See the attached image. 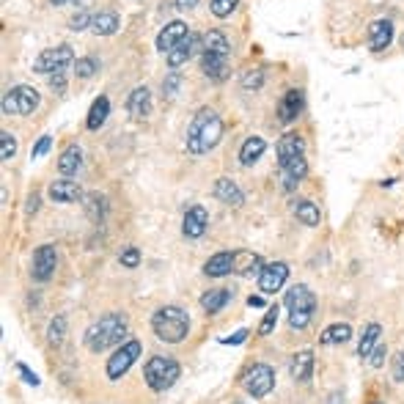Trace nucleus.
<instances>
[{"instance_id":"obj_1","label":"nucleus","mask_w":404,"mask_h":404,"mask_svg":"<svg viewBox=\"0 0 404 404\" xmlns=\"http://www.w3.org/2000/svg\"><path fill=\"white\" fill-rule=\"evenodd\" d=\"M223 138V121L215 110L209 107H201L193 121L187 126V138H184V146L190 154H206L212 152Z\"/></svg>"},{"instance_id":"obj_2","label":"nucleus","mask_w":404,"mask_h":404,"mask_svg":"<svg viewBox=\"0 0 404 404\" xmlns=\"http://www.w3.org/2000/svg\"><path fill=\"white\" fill-rule=\"evenodd\" d=\"M126 335V316L124 314H105L102 319H97L91 328L85 330L83 341L91 352H105L116 344H121V338Z\"/></svg>"},{"instance_id":"obj_3","label":"nucleus","mask_w":404,"mask_h":404,"mask_svg":"<svg viewBox=\"0 0 404 404\" xmlns=\"http://www.w3.org/2000/svg\"><path fill=\"white\" fill-rule=\"evenodd\" d=\"M152 330L154 335L165 344H182L190 333V316L184 308L179 305H162L157 308L152 316Z\"/></svg>"},{"instance_id":"obj_4","label":"nucleus","mask_w":404,"mask_h":404,"mask_svg":"<svg viewBox=\"0 0 404 404\" xmlns=\"http://www.w3.org/2000/svg\"><path fill=\"white\" fill-rule=\"evenodd\" d=\"M228 55H231V44L220 30H209L203 36V50H201V66L203 75L212 83H220L228 77Z\"/></svg>"},{"instance_id":"obj_5","label":"nucleus","mask_w":404,"mask_h":404,"mask_svg":"<svg viewBox=\"0 0 404 404\" xmlns=\"http://www.w3.org/2000/svg\"><path fill=\"white\" fill-rule=\"evenodd\" d=\"M286 308H289L292 330H305L314 319V311H316V295L305 283H295L286 292Z\"/></svg>"},{"instance_id":"obj_6","label":"nucleus","mask_w":404,"mask_h":404,"mask_svg":"<svg viewBox=\"0 0 404 404\" xmlns=\"http://www.w3.org/2000/svg\"><path fill=\"white\" fill-rule=\"evenodd\" d=\"M179 374H182L179 363L174 360V357H168V355H154V357H149V363L143 366L146 385L152 388L154 393L168 391V388L179 379Z\"/></svg>"},{"instance_id":"obj_7","label":"nucleus","mask_w":404,"mask_h":404,"mask_svg":"<svg viewBox=\"0 0 404 404\" xmlns=\"http://www.w3.org/2000/svg\"><path fill=\"white\" fill-rule=\"evenodd\" d=\"M42 102V94L33 85H14L3 97V113L6 116H30Z\"/></svg>"},{"instance_id":"obj_8","label":"nucleus","mask_w":404,"mask_h":404,"mask_svg":"<svg viewBox=\"0 0 404 404\" xmlns=\"http://www.w3.org/2000/svg\"><path fill=\"white\" fill-rule=\"evenodd\" d=\"M72 61H75L72 47L58 44V47H50V50H42V55L33 61V72H39V75H66Z\"/></svg>"},{"instance_id":"obj_9","label":"nucleus","mask_w":404,"mask_h":404,"mask_svg":"<svg viewBox=\"0 0 404 404\" xmlns=\"http://www.w3.org/2000/svg\"><path fill=\"white\" fill-rule=\"evenodd\" d=\"M141 352H143V347H141L138 338H129L126 344H121L116 352L107 357V369H105V372H107V379L116 382V379L124 377L126 372L132 369V363L141 357Z\"/></svg>"},{"instance_id":"obj_10","label":"nucleus","mask_w":404,"mask_h":404,"mask_svg":"<svg viewBox=\"0 0 404 404\" xmlns=\"http://www.w3.org/2000/svg\"><path fill=\"white\" fill-rule=\"evenodd\" d=\"M242 388L251 393L253 399H264L275 388V372L267 363H253L242 377Z\"/></svg>"},{"instance_id":"obj_11","label":"nucleus","mask_w":404,"mask_h":404,"mask_svg":"<svg viewBox=\"0 0 404 404\" xmlns=\"http://www.w3.org/2000/svg\"><path fill=\"white\" fill-rule=\"evenodd\" d=\"M55 267H58V253H55V245H42L33 253V278L39 283H47V280L55 275Z\"/></svg>"},{"instance_id":"obj_12","label":"nucleus","mask_w":404,"mask_h":404,"mask_svg":"<svg viewBox=\"0 0 404 404\" xmlns=\"http://www.w3.org/2000/svg\"><path fill=\"white\" fill-rule=\"evenodd\" d=\"M289 278V264L283 261H273L259 273V292L261 295H275L280 286Z\"/></svg>"},{"instance_id":"obj_13","label":"nucleus","mask_w":404,"mask_h":404,"mask_svg":"<svg viewBox=\"0 0 404 404\" xmlns=\"http://www.w3.org/2000/svg\"><path fill=\"white\" fill-rule=\"evenodd\" d=\"M206 226H209V212L203 209L201 203H196V206H190V209L184 212V220H182V234H184V237L198 239V237H203Z\"/></svg>"},{"instance_id":"obj_14","label":"nucleus","mask_w":404,"mask_h":404,"mask_svg":"<svg viewBox=\"0 0 404 404\" xmlns=\"http://www.w3.org/2000/svg\"><path fill=\"white\" fill-rule=\"evenodd\" d=\"M201 44H203V39H198L196 33L184 36V39L179 42L177 47H174V50L165 55V58H168V66H171V69H179V66H182V64H187V61H190L196 52L203 50Z\"/></svg>"},{"instance_id":"obj_15","label":"nucleus","mask_w":404,"mask_h":404,"mask_svg":"<svg viewBox=\"0 0 404 404\" xmlns=\"http://www.w3.org/2000/svg\"><path fill=\"white\" fill-rule=\"evenodd\" d=\"M278 168H280L283 190H295V187L308 177V160H305V154L295 157V160H289L286 165H278Z\"/></svg>"},{"instance_id":"obj_16","label":"nucleus","mask_w":404,"mask_h":404,"mask_svg":"<svg viewBox=\"0 0 404 404\" xmlns=\"http://www.w3.org/2000/svg\"><path fill=\"white\" fill-rule=\"evenodd\" d=\"M184 36H190V30H187V25H184L182 20L168 23V25L160 30V36H157V50L162 52V55H168V52L174 50L179 42L184 39Z\"/></svg>"},{"instance_id":"obj_17","label":"nucleus","mask_w":404,"mask_h":404,"mask_svg":"<svg viewBox=\"0 0 404 404\" xmlns=\"http://www.w3.org/2000/svg\"><path fill=\"white\" fill-rule=\"evenodd\" d=\"M234 270H237V253H231V251L215 253V256L206 259V264H203V273H206L209 278H223V275L234 273Z\"/></svg>"},{"instance_id":"obj_18","label":"nucleus","mask_w":404,"mask_h":404,"mask_svg":"<svg viewBox=\"0 0 404 404\" xmlns=\"http://www.w3.org/2000/svg\"><path fill=\"white\" fill-rule=\"evenodd\" d=\"M303 105H305V97L300 88H289L286 94H283V100L278 105V119L283 124H289V121H295L300 113H303Z\"/></svg>"},{"instance_id":"obj_19","label":"nucleus","mask_w":404,"mask_h":404,"mask_svg":"<svg viewBox=\"0 0 404 404\" xmlns=\"http://www.w3.org/2000/svg\"><path fill=\"white\" fill-rule=\"evenodd\" d=\"M393 42V23L391 20H377L369 25V47L372 52H382Z\"/></svg>"},{"instance_id":"obj_20","label":"nucleus","mask_w":404,"mask_h":404,"mask_svg":"<svg viewBox=\"0 0 404 404\" xmlns=\"http://www.w3.org/2000/svg\"><path fill=\"white\" fill-rule=\"evenodd\" d=\"M126 110H129V116L132 119H146L149 113H152V91L146 88V85H138L132 94H129V100H126Z\"/></svg>"},{"instance_id":"obj_21","label":"nucleus","mask_w":404,"mask_h":404,"mask_svg":"<svg viewBox=\"0 0 404 404\" xmlns=\"http://www.w3.org/2000/svg\"><path fill=\"white\" fill-rule=\"evenodd\" d=\"M215 198L228 203V206H242L245 203V193L239 190V184L234 179H218L215 182Z\"/></svg>"},{"instance_id":"obj_22","label":"nucleus","mask_w":404,"mask_h":404,"mask_svg":"<svg viewBox=\"0 0 404 404\" xmlns=\"http://www.w3.org/2000/svg\"><path fill=\"white\" fill-rule=\"evenodd\" d=\"M50 198L55 203H75L83 193H80V184L72 182V179H55L50 184Z\"/></svg>"},{"instance_id":"obj_23","label":"nucleus","mask_w":404,"mask_h":404,"mask_svg":"<svg viewBox=\"0 0 404 404\" xmlns=\"http://www.w3.org/2000/svg\"><path fill=\"white\" fill-rule=\"evenodd\" d=\"M305 152V141L297 135V132H286L278 141V165H286L289 160L300 157Z\"/></svg>"},{"instance_id":"obj_24","label":"nucleus","mask_w":404,"mask_h":404,"mask_svg":"<svg viewBox=\"0 0 404 404\" xmlns=\"http://www.w3.org/2000/svg\"><path fill=\"white\" fill-rule=\"evenodd\" d=\"M289 372L297 382H308L314 374V352L311 350H300V352L292 355V363H289Z\"/></svg>"},{"instance_id":"obj_25","label":"nucleus","mask_w":404,"mask_h":404,"mask_svg":"<svg viewBox=\"0 0 404 404\" xmlns=\"http://www.w3.org/2000/svg\"><path fill=\"white\" fill-rule=\"evenodd\" d=\"M264 152H267V141L259 138V135H251V138L242 143V149H239V162H242L245 168H251V165H256V162L261 160Z\"/></svg>"},{"instance_id":"obj_26","label":"nucleus","mask_w":404,"mask_h":404,"mask_svg":"<svg viewBox=\"0 0 404 404\" xmlns=\"http://www.w3.org/2000/svg\"><path fill=\"white\" fill-rule=\"evenodd\" d=\"M295 215H297V220L308 228H316L322 223V215H319V206L314 201H308V198H300V201H295Z\"/></svg>"},{"instance_id":"obj_27","label":"nucleus","mask_w":404,"mask_h":404,"mask_svg":"<svg viewBox=\"0 0 404 404\" xmlns=\"http://www.w3.org/2000/svg\"><path fill=\"white\" fill-rule=\"evenodd\" d=\"M119 14L116 11H100V14H94L91 17V30L97 33V36H113L116 30H119Z\"/></svg>"},{"instance_id":"obj_28","label":"nucleus","mask_w":404,"mask_h":404,"mask_svg":"<svg viewBox=\"0 0 404 404\" xmlns=\"http://www.w3.org/2000/svg\"><path fill=\"white\" fill-rule=\"evenodd\" d=\"M228 300H231V292H228V289H209V292L201 295V308L206 314H220L228 305Z\"/></svg>"},{"instance_id":"obj_29","label":"nucleus","mask_w":404,"mask_h":404,"mask_svg":"<svg viewBox=\"0 0 404 404\" xmlns=\"http://www.w3.org/2000/svg\"><path fill=\"white\" fill-rule=\"evenodd\" d=\"M80 162H83V152H80V146L77 143H69L61 157H58V171L64 174V177H69V174H75L77 168H80Z\"/></svg>"},{"instance_id":"obj_30","label":"nucleus","mask_w":404,"mask_h":404,"mask_svg":"<svg viewBox=\"0 0 404 404\" xmlns=\"http://www.w3.org/2000/svg\"><path fill=\"white\" fill-rule=\"evenodd\" d=\"M107 113H110V102L107 97H100V100H94L91 105V110H88V119H85V126L91 129V132H97L105 121H107Z\"/></svg>"},{"instance_id":"obj_31","label":"nucleus","mask_w":404,"mask_h":404,"mask_svg":"<svg viewBox=\"0 0 404 404\" xmlns=\"http://www.w3.org/2000/svg\"><path fill=\"white\" fill-rule=\"evenodd\" d=\"M379 335H382V328H379L377 322L366 325L363 335H360V341H357V355H360V357H369V355L374 352V347L379 344Z\"/></svg>"},{"instance_id":"obj_32","label":"nucleus","mask_w":404,"mask_h":404,"mask_svg":"<svg viewBox=\"0 0 404 404\" xmlns=\"http://www.w3.org/2000/svg\"><path fill=\"white\" fill-rule=\"evenodd\" d=\"M352 338V328L347 325V322H338V325H330L322 335H319V341L322 344H344V341H350Z\"/></svg>"},{"instance_id":"obj_33","label":"nucleus","mask_w":404,"mask_h":404,"mask_svg":"<svg viewBox=\"0 0 404 404\" xmlns=\"http://www.w3.org/2000/svg\"><path fill=\"white\" fill-rule=\"evenodd\" d=\"M264 267H261V259L256 253H237V270L234 273H239V275H256Z\"/></svg>"},{"instance_id":"obj_34","label":"nucleus","mask_w":404,"mask_h":404,"mask_svg":"<svg viewBox=\"0 0 404 404\" xmlns=\"http://www.w3.org/2000/svg\"><path fill=\"white\" fill-rule=\"evenodd\" d=\"M64 335H66V316L58 314L50 322V328H47V338H50L52 347H58V344H64Z\"/></svg>"},{"instance_id":"obj_35","label":"nucleus","mask_w":404,"mask_h":404,"mask_svg":"<svg viewBox=\"0 0 404 404\" xmlns=\"http://www.w3.org/2000/svg\"><path fill=\"white\" fill-rule=\"evenodd\" d=\"M14 154H17V138L3 129L0 132V160L8 162V160H14Z\"/></svg>"},{"instance_id":"obj_36","label":"nucleus","mask_w":404,"mask_h":404,"mask_svg":"<svg viewBox=\"0 0 404 404\" xmlns=\"http://www.w3.org/2000/svg\"><path fill=\"white\" fill-rule=\"evenodd\" d=\"M278 303L270 305L267 308V314H264V319H261V325H259V335H270L273 330H275V325H278Z\"/></svg>"},{"instance_id":"obj_37","label":"nucleus","mask_w":404,"mask_h":404,"mask_svg":"<svg viewBox=\"0 0 404 404\" xmlns=\"http://www.w3.org/2000/svg\"><path fill=\"white\" fill-rule=\"evenodd\" d=\"M239 6V0H212V14L218 17V20H226V17H231V11Z\"/></svg>"},{"instance_id":"obj_38","label":"nucleus","mask_w":404,"mask_h":404,"mask_svg":"<svg viewBox=\"0 0 404 404\" xmlns=\"http://www.w3.org/2000/svg\"><path fill=\"white\" fill-rule=\"evenodd\" d=\"M239 83H242V88H245V91H256V88H261V83H264V72H261V69H248V72H242V80H239Z\"/></svg>"},{"instance_id":"obj_39","label":"nucleus","mask_w":404,"mask_h":404,"mask_svg":"<svg viewBox=\"0 0 404 404\" xmlns=\"http://www.w3.org/2000/svg\"><path fill=\"white\" fill-rule=\"evenodd\" d=\"M179 85H182V75H179V72H171V75L162 80V97H165V100H174L179 94Z\"/></svg>"},{"instance_id":"obj_40","label":"nucleus","mask_w":404,"mask_h":404,"mask_svg":"<svg viewBox=\"0 0 404 404\" xmlns=\"http://www.w3.org/2000/svg\"><path fill=\"white\" fill-rule=\"evenodd\" d=\"M75 72H77V77H83V80L94 77V72H97V61H94V58H77Z\"/></svg>"},{"instance_id":"obj_41","label":"nucleus","mask_w":404,"mask_h":404,"mask_svg":"<svg viewBox=\"0 0 404 404\" xmlns=\"http://www.w3.org/2000/svg\"><path fill=\"white\" fill-rule=\"evenodd\" d=\"M119 261H121V264H124L126 270H135V267H138V264H141V251H138V248H132V245H129V248H124V251L119 253Z\"/></svg>"},{"instance_id":"obj_42","label":"nucleus","mask_w":404,"mask_h":404,"mask_svg":"<svg viewBox=\"0 0 404 404\" xmlns=\"http://www.w3.org/2000/svg\"><path fill=\"white\" fill-rule=\"evenodd\" d=\"M88 215H91V220H102L105 218V198L102 196H91L88 198Z\"/></svg>"},{"instance_id":"obj_43","label":"nucleus","mask_w":404,"mask_h":404,"mask_svg":"<svg viewBox=\"0 0 404 404\" xmlns=\"http://www.w3.org/2000/svg\"><path fill=\"white\" fill-rule=\"evenodd\" d=\"M50 146H52V138H50V135H42V138H39V143L30 149V160H39V157H44V154L50 152Z\"/></svg>"},{"instance_id":"obj_44","label":"nucleus","mask_w":404,"mask_h":404,"mask_svg":"<svg viewBox=\"0 0 404 404\" xmlns=\"http://www.w3.org/2000/svg\"><path fill=\"white\" fill-rule=\"evenodd\" d=\"M72 30H83V28H91V17H88V11L85 8H80V14L72 17V23H69Z\"/></svg>"},{"instance_id":"obj_45","label":"nucleus","mask_w":404,"mask_h":404,"mask_svg":"<svg viewBox=\"0 0 404 404\" xmlns=\"http://www.w3.org/2000/svg\"><path fill=\"white\" fill-rule=\"evenodd\" d=\"M369 357H372L369 363H372L374 369H379V366L385 363V357H388V347H385V344H377V347H374V352L369 355Z\"/></svg>"},{"instance_id":"obj_46","label":"nucleus","mask_w":404,"mask_h":404,"mask_svg":"<svg viewBox=\"0 0 404 404\" xmlns=\"http://www.w3.org/2000/svg\"><path fill=\"white\" fill-rule=\"evenodd\" d=\"M393 379H396V382H404V352H399L393 357Z\"/></svg>"},{"instance_id":"obj_47","label":"nucleus","mask_w":404,"mask_h":404,"mask_svg":"<svg viewBox=\"0 0 404 404\" xmlns=\"http://www.w3.org/2000/svg\"><path fill=\"white\" fill-rule=\"evenodd\" d=\"M50 88L55 94H64L66 91V75H50Z\"/></svg>"},{"instance_id":"obj_48","label":"nucleus","mask_w":404,"mask_h":404,"mask_svg":"<svg viewBox=\"0 0 404 404\" xmlns=\"http://www.w3.org/2000/svg\"><path fill=\"white\" fill-rule=\"evenodd\" d=\"M17 372H20V374H23V379H25L28 385H33V388H36V385H39V377H36V374H33V372H30V369H28L25 363H17Z\"/></svg>"},{"instance_id":"obj_49","label":"nucleus","mask_w":404,"mask_h":404,"mask_svg":"<svg viewBox=\"0 0 404 404\" xmlns=\"http://www.w3.org/2000/svg\"><path fill=\"white\" fill-rule=\"evenodd\" d=\"M248 338V330H237L231 338H223V344H242Z\"/></svg>"},{"instance_id":"obj_50","label":"nucleus","mask_w":404,"mask_h":404,"mask_svg":"<svg viewBox=\"0 0 404 404\" xmlns=\"http://www.w3.org/2000/svg\"><path fill=\"white\" fill-rule=\"evenodd\" d=\"M196 6H198V0H177V8H182V11H190Z\"/></svg>"},{"instance_id":"obj_51","label":"nucleus","mask_w":404,"mask_h":404,"mask_svg":"<svg viewBox=\"0 0 404 404\" xmlns=\"http://www.w3.org/2000/svg\"><path fill=\"white\" fill-rule=\"evenodd\" d=\"M36 209H39V196L33 193V196L28 198V215H36Z\"/></svg>"},{"instance_id":"obj_52","label":"nucleus","mask_w":404,"mask_h":404,"mask_svg":"<svg viewBox=\"0 0 404 404\" xmlns=\"http://www.w3.org/2000/svg\"><path fill=\"white\" fill-rule=\"evenodd\" d=\"M248 305H251V308H261L264 300H261V297H248Z\"/></svg>"},{"instance_id":"obj_53","label":"nucleus","mask_w":404,"mask_h":404,"mask_svg":"<svg viewBox=\"0 0 404 404\" xmlns=\"http://www.w3.org/2000/svg\"><path fill=\"white\" fill-rule=\"evenodd\" d=\"M52 6H64V3H69V0H50Z\"/></svg>"},{"instance_id":"obj_54","label":"nucleus","mask_w":404,"mask_h":404,"mask_svg":"<svg viewBox=\"0 0 404 404\" xmlns=\"http://www.w3.org/2000/svg\"><path fill=\"white\" fill-rule=\"evenodd\" d=\"M330 404H338V393H333V396H330Z\"/></svg>"},{"instance_id":"obj_55","label":"nucleus","mask_w":404,"mask_h":404,"mask_svg":"<svg viewBox=\"0 0 404 404\" xmlns=\"http://www.w3.org/2000/svg\"><path fill=\"white\" fill-rule=\"evenodd\" d=\"M377 404H385V402H377Z\"/></svg>"}]
</instances>
